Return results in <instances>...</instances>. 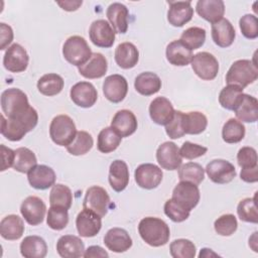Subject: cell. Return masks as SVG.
I'll list each match as a JSON object with an SVG mask.
<instances>
[{
  "mask_svg": "<svg viewBox=\"0 0 258 258\" xmlns=\"http://www.w3.org/2000/svg\"><path fill=\"white\" fill-rule=\"evenodd\" d=\"M85 258H91V257H109V254L107 251H105L100 246H90L88 247L84 252Z\"/></svg>",
  "mask_w": 258,
  "mask_h": 258,
  "instance_id": "58",
  "label": "cell"
},
{
  "mask_svg": "<svg viewBox=\"0 0 258 258\" xmlns=\"http://www.w3.org/2000/svg\"><path fill=\"white\" fill-rule=\"evenodd\" d=\"M160 78L151 72L139 74L134 81L135 90L142 96H151L156 94L161 89Z\"/></svg>",
  "mask_w": 258,
  "mask_h": 258,
  "instance_id": "35",
  "label": "cell"
},
{
  "mask_svg": "<svg viewBox=\"0 0 258 258\" xmlns=\"http://www.w3.org/2000/svg\"><path fill=\"white\" fill-rule=\"evenodd\" d=\"M138 123L133 112L127 109L119 110L111 121V127L121 136L128 137L137 129Z\"/></svg>",
  "mask_w": 258,
  "mask_h": 258,
  "instance_id": "25",
  "label": "cell"
},
{
  "mask_svg": "<svg viewBox=\"0 0 258 258\" xmlns=\"http://www.w3.org/2000/svg\"><path fill=\"white\" fill-rule=\"evenodd\" d=\"M110 197L108 192L99 185H93L86 191L83 208L94 212L101 218L105 217L110 207Z\"/></svg>",
  "mask_w": 258,
  "mask_h": 258,
  "instance_id": "7",
  "label": "cell"
},
{
  "mask_svg": "<svg viewBox=\"0 0 258 258\" xmlns=\"http://www.w3.org/2000/svg\"><path fill=\"white\" fill-rule=\"evenodd\" d=\"M141 239L151 247H160L169 241L170 230L168 225L161 219L145 217L138 225Z\"/></svg>",
  "mask_w": 258,
  "mask_h": 258,
  "instance_id": "2",
  "label": "cell"
},
{
  "mask_svg": "<svg viewBox=\"0 0 258 258\" xmlns=\"http://www.w3.org/2000/svg\"><path fill=\"white\" fill-rule=\"evenodd\" d=\"M92 53L87 40L80 35L70 36L62 46V55L64 59L76 67L84 64L91 57Z\"/></svg>",
  "mask_w": 258,
  "mask_h": 258,
  "instance_id": "5",
  "label": "cell"
},
{
  "mask_svg": "<svg viewBox=\"0 0 258 258\" xmlns=\"http://www.w3.org/2000/svg\"><path fill=\"white\" fill-rule=\"evenodd\" d=\"M168 62L176 67L187 66L192 59V50H190L180 39L169 42L165 50Z\"/></svg>",
  "mask_w": 258,
  "mask_h": 258,
  "instance_id": "27",
  "label": "cell"
},
{
  "mask_svg": "<svg viewBox=\"0 0 258 258\" xmlns=\"http://www.w3.org/2000/svg\"><path fill=\"white\" fill-rule=\"evenodd\" d=\"M109 183L117 192H121L127 187L129 183V169L124 160L116 159L110 164Z\"/></svg>",
  "mask_w": 258,
  "mask_h": 258,
  "instance_id": "28",
  "label": "cell"
},
{
  "mask_svg": "<svg viewBox=\"0 0 258 258\" xmlns=\"http://www.w3.org/2000/svg\"><path fill=\"white\" fill-rule=\"evenodd\" d=\"M246 133V128L241 121L231 118L223 126L222 137L227 143H238L244 137Z\"/></svg>",
  "mask_w": 258,
  "mask_h": 258,
  "instance_id": "42",
  "label": "cell"
},
{
  "mask_svg": "<svg viewBox=\"0 0 258 258\" xmlns=\"http://www.w3.org/2000/svg\"><path fill=\"white\" fill-rule=\"evenodd\" d=\"M56 3L66 11H76L83 4V1H58Z\"/></svg>",
  "mask_w": 258,
  "mask_h": 258,
  "instance_id": "59",
  "label": "cell"
},
{
  "mask_svg": "<svg viewBox=\"0 0 258 258\" xmlns=\"http://www.w3.org/2000/svg\"><path fill=\"white\" fill-rule=\"evenodd\" d=\"M206 172L213 182L219 184L229 183L237 175L235 166L225 159L210 161L206 166Z\"/></svg>",
  "mask_w": 258,
  "mask_h": 258,
  "instance_id": "11",
  "label": "cell"
},
{
  "mask_svg": "<svg viewBox=\"0 0 258 258\" xmlns=\"http://www.w3.org/2000/svg\"><path fill=\"white\" fill-rule=\"evenodd\" d=\"M208 119L205 114L199 111L183 113V127L185 134L197 135L206 130Z\"/></svg>",
  "mask_w": 258,
  "mask_h": 258,
  "instance_id": "38",
  "label": "cell"
},
{
  "mask_svg": "<svg viewBox=\"0 0 258 258\" xmlns=\"http://www.w3.org/2000/svg\"><path fill=\"white\" fill-rule=\"evenodd\" d=\"M37 163L35 154L26 147H19L15 150L13 168L21 173H28Z\"/></svg>",
  "mask_w": 258,
  "mask_h": 258,
  "instance_id": "40",
  "label": "cell"
},
{
  "mask_svg": "<svg viewBox=\"0 0 258 258\" xmlns=\"http://www.w3.org/2000/svg\"><path fill=\"white\" fill-rule=\"evenodd\" d=\"M13 40V30L10 25H7L3 22L0 23V49L4 50L6 47L8 48L9 44Z\"/></svg>",
  "mask_w": 258,
  "mask_h": 258,
  "instance_id": "55",
  "label": "cell"
},
{
  "mask_svg": "<svg viewBox=\"0 0 258 258\" xmlns=\"http://www.w3.org/2000/svg\"><path fill=\"white\" fill-rule=\"evenodd\" d=\"M115 33L114 28L105 19L93 21L89 28L90 39L98 47H111L115 41Z\"/></svg>",
  "mask_w": 258,
  "mask_h": 258,
  "instance_id": "10",
  "label": "cell"
},
{
  "mask_svg": "<svg viewBox=\"0 0 258 258\" xmlns=\"http://www.w3.org/2000/svg\"><path fill=\"white\" fill-rule=\"evenodd\" d=\"M242 88L234 85H228L227 87L223 88L219 94V103L220 105L227 109L233 111L243 94Z\"/></svg>",
  "mask_w": 258,
  "mask_h": 258,
  "instance_id": "46",
  "label": "cell"
},
{
  "mask_svg": "<svg viewBox=\"0 0 258 258\" xmlns=\"http://www.w3.org/2000/svg\"><path fill=\"white\" fill-rule=\"evenodd\" d=\"M239 26L242 34L248 39L258 37V19L253 14H245L239 20Z\"/></svg>",
  "mask_w": 258,
  "mask_h": 258,
  "instance_id": "51",
  "label": "cell"
},
{
  "mask_svg": "<svg viewBox=\"0 0 258 258\" xmlns=\"http://www.w3.org/2000/svg\"><path fill=\"white\" fill-rule=\"evenodd\" d=\"M139 60V51L131 42H122L115 49V61L124 70L134 68Z\"/></svg>",
  "mask_w": 258,
  "mask_h": 258,
  "instance_id": "32",
  "label": "cell"
},
{
  "mask_svg": "<svg viewBox=\"0 0 258 258\" xmlns=\"http://www.w3.org/2000/svg\"><path fill=\"white\" fill-rule=\"evenodd\" d=\"M178 178L180 181H188L199 185L205 178V169L197 162H187L178 168Z\"/></svg>",
  "mask_w": 258,
  "mask_h": 258,
  "instance_id": "43",
  "label": "cell"
},
{
  "mask_svg": "<svg viewBox=\"0 0 258 258\" xmlns=\"http://www.w3.org/2000/svg\"><path fill=\"white\" fill-rule=\"evenodd\" d=\"M174 112L171 102L165 97H157L149 105L150 118L157 125L168 124L171 121Z\"/></svg>",
  "mask_w": 258,
  "mask_h": 258,
  "instance_id": "21",
  "label": "cell"
},
{
  "mask_svg": "<svg viewBox=\"0 0 258 258\" xmlns=\"http://www.w3.org/2000/svg\"><path fill=\"white\" fill-rule=\"evenodd\" d=\"M63 86V79L59 75L53 73L45 74L37 81V89L40 94L48 97L59 94L62 91Z\"/></svg>",
  "mask_w": 258,
  "mask_h": 258,
  "instance_id": "36",
  "label": "cell"
},
{
  "mask_svg": "<svg viewBox=\"0 0 258 258\" xmlns=\"http://www.w3.org/2000/svg\"><path fill=\"white\" fill-rule=\"evenodd\" d=\"M190 62L195 74L204 81L214 80L219 73L218 59L208 51L196 53Z\"/></svg>",
  "mask_w": 258,
  "mask_h": 258,
  "instance_id": "8",
  "label": "cell"
},
{
  "mask_svg": "<svg viewBox=\"0 0 258 258\" xmlns=\"http://www.w3.org/2000/svg\"><path fill=\"white\" fill-rule=\"evenodd\" d=\"M107 18L116 33H126L128 29V8L119 2L110 4L106 11Z\"/></svg>",
  "mask_w": 258,
  "mask_h": 258,
  "instance_id": "30",
  "label": "cell"
},
{
  "mask_svg": "<svg viewBox=\"0 0 258 258\" xmlns=\"http://www.w3.org/2000/svg\"><path fill=\"white\" fill-rule=\"evenodd\" d=\"M70 96L72 101L81 108H90L98 100V92L93 84L79 82L71 88Z\"/></svg>",
  "mask_w": 258,
  "mask_h": 258,
  "instance_id": "18",
  "label": "cell"
},
{
  "mask_svg": "<svg viewBox=\"0 0 258 258\" xmlns=\"http://www.w3.org/2000/svg\"><path fill=\"white\" fill-rule=\"evenodd\" d=\"M165 132L171 139H177L185 135L183 127V112L175 111L171 121L165 125Z\"/></svg>",
  "mask_w": 258,
  "mask_h": 258,
  "instance_id": "52",
  "label": "cell"
},
{
  "mask_svg": "<svg viewBox=\"0 0 258 258\" xmlns=\"http://www.w3.org/2000/svg\"><path fill=\"white\" fill-rule=\"evenodd\" d=\"M47 226L55 231L64 229L69 224L68 210L60 207H50L46 217Z\"/></svg>",
  "mask_w": 258,
  "mask_h": 258,
  "instance_id": "48",
  "label": "cell"
},
{
  "mask_svg": "<svg viewBox=\"0 0 258 258\" xmlns=\"http://www.w3.org/2000/svg\"><path fill=\"white\" fill-rule=\"evenodd\" d=\"M171 199H173L182 208L190 212L198 206L201 199V194L198 185L188 181H180L173 188Z\"/></svg>",
  "mask_w": 258,
  "mask_h": 258,
  "instance_id": "9",
  "label": "cell"
},
{
  "mask_svg": "<svg viewBox=\"0 0 258 258\" xmlns=\"http://www.w3.org/2000/svg\"><path fill=\"white\" fill-rule=\"evenodd\" d=\"M196 10L202 18L211 23H215L223 18L225 4L222 0H199L196 5Z\"/></svg>",
  "mask_w": 258,
  "mask_h": 258,
  "instance_id": "31",
  "label": "cell"
},
{
  "mask_svg": "<svg viewBox=\"0 0 258 258\" xmlns=\"http://www.w3.org/2000/svg\"><path fill=\"white\" fill-rule=\"evenodd\" d=\"M167 11V20L174 27H181L189 22L194 16L190 1H170Z\"/></svg>",
  "mask_w": 258,
  "mask_h": 258,
  "instance_id": "20",
  "label": "cell"
},
{
  "mask_svg": "<svg viewBox=\"0 0 258 258\" xmlns=\"http://www.w3.org/2000/svg\"><path fill=\"white\" fill-rule=\"evenodd\" d=\"M94 145L92 135L87 131H78L75 139L71 144L67 146V150L72 155H84L88 153Z\"/></svg>",
  "mask_w": 258,
  "mask_h": 258,
  "instance_id": "41",
  "label": "cell"
},
{
  "mask_svg": "<svg viewBox=\"0 0 258 258\" xmlns=\"http://www.w3.org/2000/svg\"><path fill=\"white\" fill-rule=\"evenodd\" d=\"M207 151H208V148L206 146L191 143L189 141L183 142L179 149V153L181 157L189 160L203 156L205 153H207Z\"/></svg>",
  "mask_w": 258,
  "mask_h": 258,
  "instance_id": "54",
  "label": "cell"
},
{
  "mask_svg": "<svg viewBox=\"0 0 258 258\" xmlns=\"http://www.w3.org/2000/svg\"><path fill=\"white\" fill-rule=\"evenodd\" d=\"M156 159L161 168L166 170L178 169L182 163L179 148L171 141H166L158 146L156 150Z\"/></svg>",
  "mask_w": 258,
  "mask_h": 258,
  "instance_id": "15",
  "label": "cell"
},
{
  "mask_svg": "<svg viewBox=\"0 0 258 258\" xmlns=\"http://www.w3.org/2000/svg\"><path fill=\"white\" fill-rule=\"evenodd\" d=\"M237 214L241 221L246 223H258V213L256 205V196L254 198H246L239 202Z\"/></svg>",
  "mask_w": 258,
  "mask_h": 258,
  "instance_id": "44",
  "label": "cell"
},
{
  "mask_svg": "<svg viewBox=\"0 0 258 258\" xmlns=\"http://www.w3.org/2000/svg\"><path fill=\"white\" fill-rule=\"evenodd\" d=\"M180 40L190 50L198 49L202 47L206 41V30L198 26L189 27L181 33Z\"/></svg>",
  "mask_w": 258,
  "mask_h": 258,
  "instance_id": "45",
  "label": "cell"
},
{
  "mask_svg": "<svg viewBox=\"0 0 258 258\" xmlns=\"http://www.w3.org/2000/svg\"><path fill=\"white\" fill-rule=\"evenodd\" d=\"M76 226L81 237H95L102 228V218L94 212L84 209L76 218Z\"/></svg>",
  "mask_w": 258,
  "mask_h": 258,
  "instance_id": "17",
  "label": "cell"
},
{
  "mask_svg": "<svg viewBox=\"0 0 258 258\" xmlns=\"http://www.w3.org/2000/svg\"><path fill=\"white\" fill-rule=\"evenodd\" d=\"M121 140L122 137L112 127H106L98 135V150L102 153H110L118 148Z\"/></svg>",
  "mask_w": 258,
  "mask_h": 258,
  "instance_id": "37",
  "label": "cell"
},
{
  "mask_svg": "<svg viewBox=\"0 0 258 258\" xmlns=\"http://www.w3.org/2000/svg\"><path fill=\"white\" fill-rule=\"evenodd\" d=\"M27 179L33 188L43 190L54 184L56 175L51 167L44 164H36L28 171Z\"/></svg>",
  "mask_w": 258,
  "mask_h": 258,
  "instance_id": "19",
  "label": "cell"
},
{
  "mask_svg": "<svg viewBox=\"0 0 258 258\" xmlns=\"http://www.w3.org/2000/svg\"><path fill=\"white\" fill-rule=\"evenodd\" d=\"M235 37V28L228 19L222 18L212 24V38L218 46L228 47L232 45Z\"/></svg>",
  "mask_w": 258,
  "mask_h": 258,
  "instance_id": "29",
  "label": "cell"
},
{
  "mask_svg": "<svg viewBox=\"0 0 258 258\" xmlns=\"http://www.w3.org/2000/svg\"><path fill=\"white\" fill-rule=\"evenodd\" d=\"M162 170L153 163H143L137 166L134 177L137 185L145 189H153L157 187L162 180Z\"/></svg>",
  "mask_w": 258,
  "mask_h": 258,
  "instance_id": "12",
  "label": "cell"
},
{
  "mask_svg": "<svg viewBox=\"0 0 258 258\" xmlns=\"http://www.w3.org/2000/svg\"><path fill=\"white\" fill-rule=\"evenodd\" d=\"M20 213L29 225L37 226L43 222L46 213V206L40 198L30 196L22 202L20 206Z\"/></svg>",
  "mask_w": 258,
  "mask_h": 258,
  "instance_id": "13",
  "label": "cell"
},
{
  "mask_svg": "<svg viewBox=\"0 0 258 258\" xmlns=\"http://www.w3.org/2000/svg\"><path fill=\"white\" fill-rule=\"evenodd\" d=\"M73 203V192L71 188L64 184L56 183L52 185L49 194L50 207H60L69 210Z\"/></svg>",
  "mask_w": 258,
  "mask_h": 258,
  "instance_id": "39",
  "label": "cell"
},
{
  "mask_svg": "<svg viewBox=\"0 0 258 258\" xmlns=\"http://www.w3.org/2000/svg\"><path fill=\"white\" fill-rule=\"evenodd\" d=\"M103 93L106 99L112 103L122 102L128 93L127 80L118 74L108 76L103 83Z\"/></svg>",
  "mask_w": 258,
  "mask_h": 258,
  "instance_id": "16",
  "label": "cell"
},
{
  "mask_svg": "<svg viewBox=\"0 0 258 258\" xmlns=\"http://www.w3.org/2000/svg\"><path fill=\"white\" fill-rule=\"evenodd\" d=\"M164 214L173 222L175 223H181L185 221L189 217V211L182 208L180 205H178L173 199H169L165 202L164 207Z\"/></svg>",
  "mask_w": 258,
  "mask_h": 258,
  "instance_id": "50",
  "label": "cell"
},
{
  "mask_svg": "<svg viewBox=\"0 0 258 258\" xmlns=\"http://www.w3.org/2000/svg\"><path fill=\"white\" fill-rule=\"evenodd\" d=\"M107 70V59L100 52H93L91 57L84 64L78 67L80 75L86 79H100L105 76Z\"/></svg>",
  "mask_w": 258,
  "mask_h": 258,
  "instance_id": "24",
  "label": "cell"
},
{
  "mask_svg": "<svg viewBox=\"0 0 258 258\" xmlns=\"http://www.w3.org/2000/svg\"><path fill=\"white\" fill-rule=\"evenodd\" d=\"M214 228L217 234L228 237L236 232L238 228V222L234 215L226 214L222 215L215 221Z\"/></svg>",
  "mask_w": 258,
  "mask_h": 258,
  "instance_id": "49",
  "label": "cell"
},
{
  "mask_svg": "<svg viewBox=\"0 0 258 258\" xmlns=\"http://www.w3.org/2000/svg\"><path fill=\"white\" fill-rule=\"evenodd\" d=\"M74 120L64 114L55 116L49 125V136L51 140L59 146H68L73 142L77 134Z\"/></svg>",
  "mask_w": 258,
  "mask_h": 258,
  "instance_id": "4",
  "label": "cell"
},
{
  "mask_svg": "<svg viewBox=\"0 0 258 258\" xmlns=\"http://www.w3.org/2000/svg\"><path fill=\"white\" fill-rule=\"evenodd\" d=\"M169 252L173 258H195L196 245L187 239H176L169 245Z\"/></svg>",
  "mask_w": 258,
  "mask_h": 258,
  "instance_id": "47",
  "label": "cell"
},
{
  "mask_svg": "<svg viewBox=\"0 0 258 258\" xmlns=\"http://www.w3.org/2000/svg\"><path fill=\"white\" fill-rule=\"evenodd\" d=\"M56 251L62 258H79L84 256L85 244L75 235H63L56 242Z\"/></svg>",
  "mask_w": 258,
  "mask_h": 258,
  "instance_id": "26",
  "label": "cell"
},
{
  "mask_svg": "<svg viewBox=\"0 0 258 258\" xmlns=\"http://www.w3.org/2000/svg\"><path fill=\"white\" fill-rule=\"evenodd\" d=\"M258 78L257 64L250 59H238L232 63L227 75L228 85L238 86L242 89L253 84Z\"/></svg>",
  "mask_w": 258,
  "mask_h": 258,
  "instance_id": "3",
  "label": "cell"
},
{
  "mask_svg": "<svg viewBox=\"0 0 258 258\" xmlns=\"http://www.w3.org/2000/svg\"><path fill=\"white\" fill-rule=\"evenodd\" d=\"M104 244L112 252L123 253L131 248L132 239L126 230L122 228H112L105 234Z\"/></svg>",
  "mask_w": 258,
  "mask_h": 258,
  "instance_id": "23",
  "label": "cell"
},
{
  "mask_svg": "<svg viewBox=\"0 0 258 258\" xmlns=\"http://www.w3.org/2000/svg\"><path fill=\"white\" fill-rule=\"evenodd\" d=\"M38 122V114L33 107H29L22 114L5 118L1 115V134L10 141H20L26 133L35 128Z\"/></svg>",
  "mask_w": 258,
  "mask_h": 258,
  "instance_id": "1",
  "label": "cell"
},
{
  "mask_svg": "<svg viewBox=\"0 0 258 258\" xmlns=\"http://www.w3.org/2000/svg\"><path fill=\"white\" fill-rule=\"evenodd\" d=\"M29 56L23 46L18 43L11 44L3 56L4 68L11 73H21L27 69Z\"/></svg>",
  "mask_w": 258,
  "mask_h": 258,
  "instance_id": "14",
  "label": "cell"
},
{
  "mask_svg": "<svg viewBox=\"0 0 258 258\" xmlns=\"http://www.w3.org/2000/svg\"><path fill=\"white\" fill-rule=\"evenodd\" d=\"M233 111L240 121L254 123L258 120V101L255 97L243 93Z\"/></svg>",
  "mask_w": 258,
  "mask_h": 258,
  "instance_id": "22",
  "label": "cell"
},
{
  "mask_svg": "<svg viewBox=\"0 0 258 258\" xmlns=\"http://www.w3.org/2000/svg\"><path fill=\"white\" fill-rule=\"evenodd\" d=\"M24 229L23 220L17 215H8L0 222V235L5 240L14 241L20 239Z\"/></svg>",
  "mask_w": 258,
  "mask_h": 258,
  "instance_id": "33",
  "label": "cell"
},
{
  "mask_svg": "<svg viewBox=\"0 0 258 258\" xmlns=\"http://www.w3.org/2000/svg\"><path fill=\"white\" fill-rule=\"evenodd\" d=\"M240 177L245 182H256L258 180V165L250 168H242Z\"/></svg>",
  "mask_w": 258,
  "mask_h": 258,
  "instance_id": "57",
  "label": "cell"
},
{
  "mask_svg": "<svg viewBox=\"0 0 258 258\" xmlns=\"http://www.w3.org/2000/svg\"><path fill=\"white\" fill-rule=\"evenodd\" d=\"M257 152L253 147H242L237 153V161L241 168H250L257 166Z\"/></svg>",
  "mask_w": 258,
  "mask_h": 258,
  "instance_id": "53",
  "label": "cell"
},
{
  "mask_svg": "<svg viewBox=\"0 0 258 258\" xmlns=\"http://www.w3.org/2000/svg\"><path fill=\"white\" fill-rule=\"evenodd\" d=\"M20 253L25 258H43L47 254L46 242L39 236H27L20 243Z\"/></svg>",
  "mask_w": 258,
  "mask_h": 258,
  "instance_id": "34",
  "label": "cell"
},
{
  "mask_svg": "<svg viewBox=\"0 0 258 258\" xmlns=\"http://www.w3.org/2000/svg\"><path fill=\"white\" fill-rule=\"evenodd\" d=\"M30 107L26 94L17 88H10L1 94V108L7 118L15 117Z\"/></svg>",
  "mask_w": 258,
  "mask_h": 258,
  "instance_id": "6",
  "label": "cell"
},
{
  "mask_svg": "<svg viewBox=\"0 0 258 258\" xmlns=\"http://www.w3.org/2000/svg\"><path fill=\"white\" fill-rule=\"evenodd\" d=\"M1 154H2V166L1 171L6 170L9 167L13 166L15 158V150L6 147L4 144H1Z\"/></svg>",
  "mask_w": 258,
  "mask_h": 258,
  "instance_id": "56",
  "label": "cell"
}]
</instances>
